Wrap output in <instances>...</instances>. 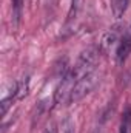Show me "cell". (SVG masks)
<instances>
[{"mask_svg":"<svg viewBox=\"0 0 131 133\" xmlns=\"http://www.w3.org/2000/svg\"><path fill=\"white\" fill-rule=\"evenodd\" d=\"M99 53H100V48L90 46L88 50H85L80 54L77 64L71 68V73L74 74V77L77 81L94 71V68H96V65H97V62H99Z\"/></svg>","mask_w":131,"mask_h":133,"instance_id":"1","label":"cell"},{"mask_svg":"<svg viewBox=\"0 0 131 133\" xmlns=\"http://www.w3.org/2000/svg\"><path fill=\"white\" fill-rule=\"evenodd\" d=\"M97 82H99V74L96 71H93V73L83 76L82 79H79L76 82V85H74V90L71 93L69 102H79L80 99H83L88 93H91L94 90V87L97 85Z\"/></svg>","mask_w":131,"mask_h":133,"instance_id":"2","label":"cell"},{"mask_svg":"<svg viewBox=\"0 0 131 133\" xmlns=\"http://www.w3.org/2000/svg\"><path fill=\"white\" fill-rule=\"evenodd\" d=\"M77 79L74 77V74L71 71H68L65 76L62 77L60 84L57 85L56 91H54V102L56 104H66L71 99V93L74 90V85H76Z\"/></svg>","mask_w":131,"mask_h":133,"instance_id":"3","label":"cell"},{"mask_svg":"<svg viewBox=\"0 0 131 133\" xmlns=\"http://www.w3.org/2000/svg\"><path fill=\"white\" fill-rule=\"evenodd\" d=\"M130 53H131V36L127 34V36H122V39H120V42H119V45L116 48V61H117V64L122 65L127 61Z\"/></svg>","mask_w":131,"mask_h":133,"instance_id":"4","label":"cell"},{"mask_svg":"<svg viewBox=\"0 0 131 133\" xmlns=\"http://www.w3.org/2000/svg\"><path fill=\"white\" fill-rule=\"evenodd\" d=\"M120 39H122V36L117 33L116 30L108 31V33L103 36L102 42H100V50H102V51H105V53H110L113 48H117V45H119Z\"/></svg>","mask_w":131,"mask_h":133,"instance_id":"5","label":"cell"},{"mask_svg":"<svg viewBox=\"0 0 131 133\" xmlns=\"http://www.w3.org/2000/svg\"><path fill=\"white\" fill-rule=\"evenodd\" d=\"M128 2H130V0H110V3H111V11H113V14H114L116 19H120V17L123 16V12H125L127 8H128Z\"/></svg>","mask_w":131,"mask_h":133,"instance_id":"6","label":"cell"},{"mask_svg":"<svg viewBox=\"0 0 131 133\" xmlns=\"http://www.w3.org/2000/svg\"><path fill=\"white\" fill-rule=\"evenodd\" d=\"M120 133H131V107L127 105L123 113H122V119H120Z\"/></svg>","mask_w":131,"mask_h":133,"instance_id":"7","label":"cell"},{"mask_svg":"<svg viewBox=\"0 0 131 133\" xmlns=\"http://www.w3.org/2000/svg\"><path fill=\"white\" fill-rule=\"evenodd\" d=\"M11 3H12V20H14V26H17L19 22H20V17H22L23 0H11Z\"/></svg>","mask_w":131,"mask_h":133,"instance_id":"8","label":"cell"},{"mask_svg":"<svg viewBox=\"0 0 131 133\" xmlns=\"http://www.w3.org/2000/svg\"><path fill=\"white\" fill-rule=\"evenodd\" d=\"M17 98L22 99L28 95V90H30V82H28V77H23L20 82H17Z\"/></svg>","mask_w":131,"mask_h":133,"instance_id":"9","label":"cell"},{"mask_svg":"<svg viewBox=\"0 0 131 133\" xmlns=\"http://www.w3.org/2000/svg\"><path fill=\"white\" fill-rule=\"evenodd\" d=\"M83 5V0H71V8H69V14H68V19H74L77 16V12L80 11Z\"/></svg>","mask_w":131,"mask_h":133,"instance_id":"10","label":"cell"},{"mask_svg":"<svg viewBox=\"0 0 131 133\" xmlns=\"http://www.w3.org/2000/svg\"><path fill=\"white\" fill-rule=\"evenodd\" d=\"M62 133H74V124L71 118H65L62 122Z\"/></svg>","mask_w":131,"mask_h":133,"instance_id":"11","label":"cell"},{"mask_svg":"<svg viewBox=\"0 0 131 133\" xmlns=\"http://www.w3.org/2000/svg\"><path fill=\"white\" fill-rule=\"evenodd\" d=\"M45 133H59V130H57L56 124H54V122H51V124H48V125H46Z\"/></svg>","mask_w":131,"mask_h":133,"instance_id":"12","label":"cell"}]
</instances>
